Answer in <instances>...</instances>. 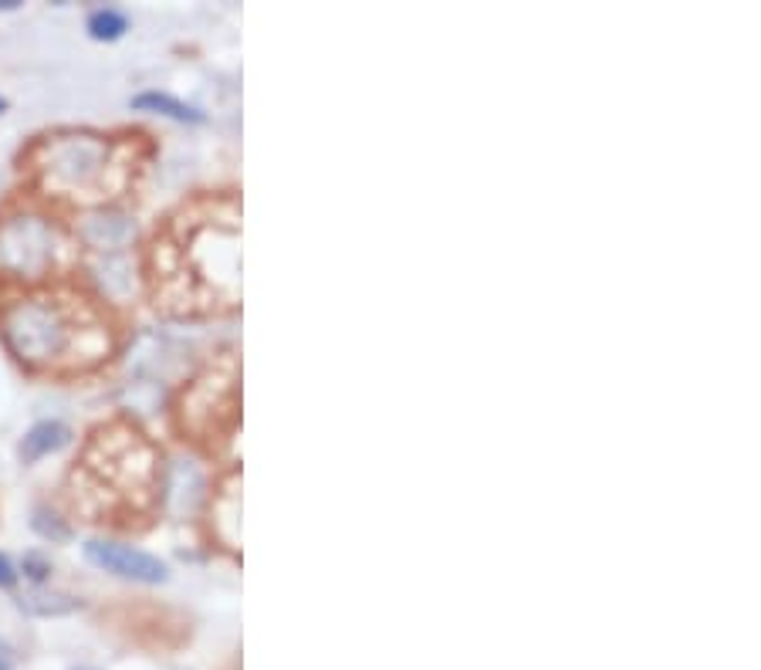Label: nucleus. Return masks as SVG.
<instances>
[{"instance_id": "obj_1", "label": "nucleus", "mask_w": 761, "mask_h": 670, "mask_svg": "<svg viewBox=\"0 0 761 670\" xmlns=\"http://www.w3.org/2000/svg\"><path fill=\"white\" fill-rule=\"evenodd\" d=\"M166 258L159 274L166 289L173 281H187L180 295V312H211L214 298L227 308L237 305V203L224 210V218L180 221L173 244H163L156 258Z\"/></svg>"}, {"instance_id": "obj_2", "label": "nucleus", "mask_w": 761, "mask_h": 670, "mask_svg": "<svg viewBox=\"0 0 761 670\" xmlns=\"http://www.w3.org/2000/svg\"><path fill=\"white\" fill-rule=\"evenodd\" d=\"M156 465H159L156 450L143 440V434H135L129 427H109L98 431L95 440L88 444L82 478L95 491H102V495L109 491L112 498L140 502L156 484Z\"/></svg>"}, {"instance_id": "obj_3", "label": "nucleus", "mask_w": 761, "mask_h": 670, "mask_svg": "<svg viewBox=\"0 0 761 670\" xmlns=\"http://www.w3.org/2000/svg\"><path fill=\"white\" fill-rule=\"evenodd\" d=\"M4 336L8 345L31 366H48L61 360L75 339V326L58 302L31 298L14 305L4 315Z\"/></svg>"}, {"instance_id": "obj_4", "label": "nucleus", "mask_w": 761, "mask_h": 670, "mask_svg": "<svg viewBox=\"0 0 761 670\" xmlns=\"http://www.w3.org/2000/svg\"><path fill=\"white\" fill-rule=\"evenodd\" d=\"M109 143L98 136L79 132V136H58L55 143L45 146V176L58 190H88L95 187L109 169Z\"/></svg>"}, {"instance_id": "obj_5", "label": "nucleus", "mask_w": 761, "mask_h": 670, "mask_svg": "<svg viewBox=\"0 0 761 670\" xmlns=\"http://www.w3.org/2000/svg\"><path fill=\"white\" fill-rule=\"evenodd\" d=\"M55 258V234L41 218H14L0 227V268L21 274V278H38L48 271Z\"/></svg>"}, {"instance_id": "obj_6", "label": "nucleus", "mask_w": 761, "mask_h": 670, "mask_svg": "<svg viewBox=\"0 0 761 670\" xmlns=\"http://www.w3.org/2000/svg\"><path fill=\"white\" fill-rule=\"evenodd\" d=\"M85 559L92 562V566L106 569V573H116L122 579H132V583H146V586L166 583V566H163V562L153 559L150 552L132 549V545L92 539L85 545Z\"/></svg>"}, {"instance_id": "obj_7", "label": "nucleus", "mask_w": 761, "mask_h": 670, "mask_svg": "<svg viewBox=\"0 0 761 670\" xmlns=\"http://www.w3.org/2000/svg\"><path fill=\"white\" fill-rule=\"evenodd\" d=\"M68 440H72V431H68L64 423L45 420V423H38V427L27 431V437H24V444H21V457H24L27 465H34V461H41V457L61 450Z\"/></svg>"}, {"instance_id": "obj_8", "label": "nucleus", "mask_w": 761, "mask_h": 670, "mask_svg": "<svg viewBox=\"0 0 761 670\" xmlns=\"http://www.w3.org/2000/svg\"><path fill=\"white\" fill-rule=\"evenodd\" d=\"M82 234L92 248H119V244L132 237V224L119 214H95L85 221Z\"/></svg>"}, {"instance_id": "obj_9", "label": "nucleus", "mask_w": 761, "mask_h": 670, "mask_svg": "<svg viewBox=\"0 0 761 670\" xmlns=\"http://www.w3.org/2000/svg\"><path fill=\"white\" fill-rule=\"evenodd\" d=\"M17 607L24 613H31V616H68V613L79 610V599L75 596H64V592H41V589H34V592L21 596Z\"/></svg>"}, {"instance_id": "obj_10", "label": "nucleus", "mask_w": 761, "mask_h": 670, "mask_svg": "<svg viewBox=\"0 0 761 670\" xmlns=\"http://www.w3.org/2000/svg\"><path fill=\"white\" fill-rule=\"evenodd\" d=\"M135 109H150V113H159V116H169L177 122H203V113H197L193 105H183L180 98L173 95H163V92H143L132 98Z\"/></svg>"}, {"instance_id": "obj_11", "label": "nucleus", "mask_w": 761, "mask_h": 670, "mask_svg": "<svg viewBox=\"0 0 761 670\" xmlns=\"http://www.w3.org/2000/svg\"><path fill=\"white\" fill-rule=\"evenodd\" d=\"M126 27H129L126 17H122L119 11H112V8L95 11V14L88 17V31H92V38H98V42H116Z\"/></svg>"}, {"instance_id": "obj_12", "label": "nucleus", "mask_w": 761, "mask_h": 670, "mask_svg": "<svg viewBox=\"0 0 761 670\" xmlns=\"http://www.w3.org/2000/svg\"><path fill=\"white\" fill-rule=\"evenodd\" d=\"M34 528H38V532H41L45 539H55V542L68 539V528H64V525H58V521H55V515H45V512L34 515Z\"/></svg>"}, {"instance_id": "obj_13", "label": "nucleus", "mask_w": 761, "mask_h": 670, "mask_svg": "<svg viewBox=\"0 0 761 670\" xmlns=\"http://www.w3.org/2000/svg\"><path fill=\"white\" fill-rule=\"evenodd\" d=\"M24 573H27L34 583H41V579H48L51 566H48V562H45L38 552H27V555H24Z\"/></svg>"}, {"instance_id": "obj_14", "label": "nucleus", "mask_w": 761, "mask_h": 670, "mask_svg": "<svg viewBox=\"0 0 761 670\" xmlns=\"http://www.w3.org/2000/svg\"><path fill=\"white\" fill-rule=\"evenodd\" d=\"M17 583V573H14V566L8 562V555H0V586H14Z\"/></svg>"}, {"instance_id": "obj_15", "label": "nucleus", "mask_w": 761, "mask_h": 670, "mask_svg": "<svg viewBox=\"0 0 761 670\" xmlns=\"http://www.w3.org/2000/svg\"><path fill=\"white\" fill-rule=\"evenodd\" d=\"M0 670H14V654L4 640H0Z\"/></svg>"}, {"instance_id": "obj_16", "label": "nucleus", "mask_w": 761, "mask_h": 670, "mask_svg": "<svg viewBox=\"0 0 761 670\" xmlns=\"http://www.w3.org/2000/svg\"><path fill=\"white\" fill-rule=\"evenodd\" d=\"M4 109H8V102H4V98H0V113H4Z\"/></svg>"}]
</instances>
